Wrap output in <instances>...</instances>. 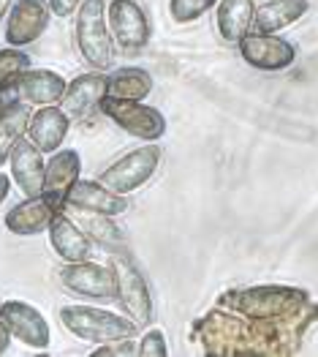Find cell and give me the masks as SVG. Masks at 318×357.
Returning <instances> with one entry per match:
<instances>
[{"label":"cell","mask_w":318,"mask_h":357,"mask_svg":"<svg viewBox=\"0 0 318 357\" xmlns=\"http://www.w3.org/2000/svg\"><path fill=\"white\" fill-rule=\"evenodd\" d=\"M106 22H109V30H112V38L117 44H122L125 50L145 47L150 41V36H152L145 8L136 0H109Z\"/></svg>","instance_id":"4fadbf2b"},{"label":"cell","mask_w":318,"mask_h":357,"mask_svg":"<svg viewBox=\"0 0 318 357\" xmlns=\"http://www.w3.org/2000/svg\"><path fill=\"white\" fill-rule=\"evenodd\" d=\"M68 128H71V118L65 109H60L58 104H47V107H38L28 123V137L30 142L41 153H55L63 148L65 137H68Z\"/></svg>","instance_id":"9a60e30c"},{"label":"cell","mask_w":318,"mask_h":357,"mask_svg":"<svg viewBox=\"0 0 318 357\" xmlns=\"http://www.w3.org/2000/svg\"><path fill=\"white\" fill-rule=\"evenodd\" d=\"M60 322L71 335H77L79 341H90V344L134 338L139 333V328L125 314L120 317V314H112L106 308H95V305H63Z\"/></svg>","instance_id":"7a4b0ae2"},{"label":"cell","mask_w":318,"mask_h":357,"mask_svg":"<svg viewBox=\"0 0 318 357\" xmlns=\"http://www.w3.org/2000/svg\"><path fill=\"white\" fill-rule=\"evenodd\" d=\"M256 3L253 0H218L215 6V25L223 41L237 44L253 30Z\"/></svg>","instance_id":"44dd1931"},{"label":"cell","mask_w":318,"mask_h":357,"mask_svg":"<svg viewBox=\"0 0 318 357\" xmlns=\"http://www.w3.org/2000/svg\"><path fill=\"white\" fill-rule=\"evenodd\" d=\"M158 167H161V148L147 142L142 148L120 155L115 164H109L95 180L104 183L106 188L117 191V194L128 197V194L139 191L145 183H150L152 175L158 172Z\"/></svg>","instance_id":"8992f818"},{"label":"cell","mask_w":318,"mask_h":357,"mask_svg":"<svg viewBox=\"0 0 318 357\" xmlns=\"http://www.w3.org/2000/svg\"><path fill=\"white\" fill-rule=\"evenodd\" d=\"M65 213L79 224V229L85 232L87 238L98 240V243H104V245H122V243H125L122 229L115 224V215L93 213V210L74 208V205H65Z\"/></svg>","instance_id":"603a6c76"},{"label":"cell","mask_w":318,"mask_h":357,"mask_svg":"<svg viewBox=\"0 0 318 357\" xmlns=\"http://www.w3.org/2000/svg\"><path fill=\"white\" fill-rule=\"evenodd\" d=\"M310 11V0H264L253 17V33H280Z\"/></svg>","instance_id":"ffe728a7"},{"label":"cell","mask_w":318,"mask_h":357,"mask_svg":"<svg viewBox=\"0 0 318 357\" xmlns=\"http://www.w3.org/2000/svg\"><path fill=\"white\" fill-rule=\"evenodd\" d=\"M30 115L33 109L25 101H6V107L0 109V164L8 161L14 145L25 137Z\"/></svg>","instance_id":"7402d4cb"},{"label":"cell","mask_w":318,"mask_h":357,"mask_svg":"<svg viewBox=\"0 0 318 357\" xmlns=\"http://www.w3.org/2000/svg\"><path fill=\"white\" fill-rule=\"evenodd\" d=\"M47 232H49V243H52L55 254H58L63 262H85V259L93 257V243H90V238L79 229V224L65 210L52 218V224H49Z\"/></svg>","instance_id":"e0dca14e"},{"label":"cell","mask_w":318,"mask_h":357,"mask_svg":"<svg viewBox=\"0 0 318 357\" xmlns=\"http://www.w3.org/2000/svg\"><path fill=\"white\" fill-rule=\"evenodd\" d=\"M215 6H218V0H169V14H172L174 22L188 25V22L202 20Z\"/></svg>","instance_id":"484cf974"},{"label":"cell","mask_w":318,"mask_h":357,"mask_svg":"<svg viewBox=\"0 0 318 357\" xmlns=\"http://www.w3.org/2000/svg\"><path fill=\"white\" fill-rule=\"evenodd\" d=\"M11 330L6 328V322L0 319V355H6V349H8V344H11Z\"/></svg>","instance_id":"f546056e"},{"label":"cell","mask_w":318,"mask_h":357,"mask_svg":"<svg viewBox=\"0 0 318 357\" xmlns=\"http://www.w3.org/2000/svg\"><path fill=\"white\" fill-rule=\"evenodd\" d=\"M221 308L237 311L251 319H294L305 314L313 300L308 289L299 287H280V284H267V287H248V289H234L218 300Z\"/></svg>","instance_id":"6da1fadb"},{"label":"cell","mask_w":318,"mask_h":357,"mask_svg":"<svg viewBox=\"0 0 318 357\" xmlns=\"http://www.w3.org/2000/svg\"><path fill=\"white\" fill-rule=\"evenodd\" d=\"M82 175V158L79 153L71 148L55 150L52 158L47 161V172H44V194H52L65 202L68 191L77 185V180Z\"/></svg>","instance_id":"d6986e66"},{"label":"cell","mask_w":318,"mask_h":357,"mask_svg":"<svg viewBox=\"0 0 318 357\" xmlns=\"http://www.w3.org/2000/svg\"><path fill=\"white\" fill-rule=\"evenodd\" d=\"M106 93H109V74L93 68V71H85V74H79L77 79L68 82L60 104L68 115H85L87 109L101 104V98Z\"/></svg>","instance_id":"ac0fdd59"},{"label":"cell","mask_w":318,"mask_h":357,"mask_svg":"<svg viewBox=\"0 0 318 357\" xmlns=\"http://www.w3.org/2000/svg\"><path fill=\"white\" fill-rule=\"evenodd\" d=\"M65 88H68V82L60 77L58 71L28 68L11 85L0 88V98L3 101H25L30 107H47V104H58Z\"/></svg>","instance_id":"52a82bcc"},{"label":"cell","mask_w":318,"mask_h":357,"mask_svg":"<svg viewBox=\"0 0 318 357\" xmlns=\"http://www.w3.org/2000/svg\"><path fill=\"white\" fill-rule=\"evenodd\" d=\"M98 109L115 123L120 131L142 139V142H158L166 134V118L142 101L134 98H115V96H104Z\"/></svg>","instance_id":"5b68a950"},{"label":"cell","mask_w":318,"mask_h":357,"mask_svg":"<svg viewBox=\"0 0 318 357\" xmlns=\"http://www.w3.org/2000/svg\"><path fill=\"white\" fill-rule=\"evenodd\" d=\"M237 47L242 60L259 71H286L296 63V47L275 33H248Z\"/></svg>","instance_id":"9c48e42d"},{"label":"cell","mask_w":318,"mask_h":357,"mask_svg":"<svg viewBox=\"0 0 318 357\" xmlns=\"http://www.w3.org/2000/svg\"><path fill=\"white\" fill-rule=\"evenodd\" d=\"M49 0H17L6 14V44L8 47H28L38 41L52 22Z\"/></svg>","instance_id":"ba28073f"},{"label":"cell","mask_w":318,"mask_h":357,"mask_svg":"<svg viewBox=\"0 0 318 357\" xmlns=\"http://www.w3.org/2000/svg\"><path fill=\"white\" fill-rule=\"evenodd\" d=\"M49 6H52V14L55 17L65 20V17L77 14V8L82 6V0H49Z\"/></svg>","instance_id":"f1b7e54d"},{"label":"cell","mask_w":318,"mask_h":357,"mask_svg":"<svg viewBox=\"0 0 318 357\" xmlns=\"http://www.w3.org/2000/svg\"><path fill=\"white\" fill-rule=\"evenodd\" d=\"M152 93V77L150 71L139 66H125L109 74V93L115 98H134V101H145Z\"/></svg>","instance_id":"cb8c5ba5"},{"label":"cell","mask_w":318,"mask_h":357,"mask_svg":"<svg viewBox=\"0 0 318 357\" xmlns=\"http://www.w3.org/2000/svg\"><path fill=\"white\" fill-rule=\"evenodd\" d=\"M0 303H3V300H0Z\"/></svg>","instance_id":"d6a6232c"},{"label":"cell","mask_w":318,"mask_h":357,"mask_svg":"<svg viewBox=\"0 0 318 357\" xmlns=\"http://www.w3.org/2000/svg\"><path fill=\"white\" fill-rule=\"evenodd\" d=\"M136 355H142V357H166L169 355L164 330H158V328L145 330V335H142L139 344H136Z\"/></svg>","instance_id":"4316f807"},{"label":"cell","mask_w":318,"mask_h":357,"mask_svg":"<svg viewBox=\"0 0 318 357\" xmlns=\"http://www.w3.org/2000/svg\"><path fill=\"white\" fill-rule=\"evenodd\" d=\"M65 205L74 208L93 210V213H104V215H122L128 213V197L117 194L112 188H106L98 180H77V185L68 191Z\"/></svg>","instance_id":"2e32d148"},{"label":"cell","mask_w":318,"mask_h":357,"mask_svg":"<svg viewBox=\"0 0 318 357\" xmlns=\"http://www.w3.org/2000/svg\"><path fill=\"white\" fill-rule=\"evenodd\" d=\"M28 68H33V66H30L28 52H22V47H6V50H0V88L11 85Z\"/></svg>","instance_id":"d4e9b609"},{"label":"cell","mask_w":318,"mask_h":357,"mask_svg":"<svg viewBox=\"0 0 318 357\" xmlns=\"http://www.w3.org/2000/svg\"><path fill=\"white\" fill-rule=\"evenodd\" d=\"M0 319L17 341L33 349H47L52 344V330L47 317L25 300H3L0 303Z\"/></svg>","instance_id":"8fae6325"},{"label":"cell","mask_w":318,"mask_h":357,"mask_svg":"<svg viewBox=\"0 0 318 357\" xmlns=\"http://www.w3.org/2000/svg\"><path fill=\"white\" fill-rule=\"evenodd\" d=\"M8 191H11V175H6V172H0V205L6 202V197H8Z\"/></svg>","instance_id":"4dcf8cb0"},{"label":"cell","mask_w":318,"mask_h":357,"mask_svg":"<svg viewBox=\"0 0 318 357\" xmlns=\"http://www.w3.org/2000/svg\"><path fill=\"white\" fill-rule=\"evenodd\" d=\"M109 268L115 273V300L120 303L122 314L139 330H145L152 319V298H150V287H147L142 270L136 268V262L128 254H115Z\"/></svg>","instance_id":"277c9868"},{"label":"cell","mask_w":318,"mask_h":357,"mask_svg":"<svg viewBox=\"0 0 318 357\" xmlns=\"http://www.w3.org/2000/svg\"><path fill=\"white\" fill-rule=\"evenodd\" d=\"M65 210V202L52 197V194H38V197H25V202L14 205L6 213L3 224L11 235L30 238V235H41L49 229L52 218Z\"/></svg>","instance_id":"7c38bea8"},{"label":"cell","mask_w":318,"mask_h":357,"mask_svg":"<svg viewBox=\"0 0 318 357\" xmlns=\"http://www.w3.org/2000/svg\"><path fill=\"white\" fill-rule=\"evenodd\" d=\"M136 352V344H134V338H117V341H106V344H101L93 355L95 357H115V355H134Z\"/></svg>","instance_id":"83f0119b"},{"label":"cell","mask_w":318,"mask_h":357,"mask_svg":"<svg viewBox=\"0 0 318 357\" xmlns=\"http://www.w3.org/2000/svg\"><path fill=\"white\" fill-rule=\"evenodd\" d=\"M11 3H14V0H0V20H6V14H8Z\"/></svg>","instance_id":"1f68e13d"},{"label":"cell","mask_w":318,"mask_h":357,"mask_svg":"<svg viewBox=\"0 0 318 357\" xmlns=\"http://www.w3.org/2000/svg\"><path fill=\"white\" fill-rule=\"evenodd\" d=\"M8 167H11V180L19 185V191L25 197H38L44 194V172H47V161L44 153L30 142L28 137H22L11 155H8Z\"/></svg>","instance_id":"5bb4252c"},{"label":"cell","mask_w":318,"mask_h":357,"mask_svg":"<svg viewBox=\"0 0 318 357\" xmlns=\"http://www.w3.org/2000/svg\"><path fill=\"white\" fill-rule=\"evenodd\" d=\"M106 3L104 0H82L77 8V50L98 71H106L115 63V38L106 28Z\"/></svg>","instance_id":"3957f363"},{"label":"cell","mask_w":318,"mask_h":357,"mask_svg":"<svg viewBox=\"0 0 318 357\" xmlns=\"http://www.w3.org/2000/svg\"><path fill=\"white\" fill-rule=\"evenodd\" d=\"M60 284L79 295V298H90V300H106L112 303L117 298L115 289V273L106 265H98L93 259H85V262H65L60 268Z\"/></svg>","instance_id":"30bf717a"}]
</instances>
